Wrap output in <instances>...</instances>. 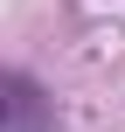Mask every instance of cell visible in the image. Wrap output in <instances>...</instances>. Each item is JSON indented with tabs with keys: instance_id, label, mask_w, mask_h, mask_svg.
<instances>
[{
	"instance_id": "obj_1",
	"label": "cell",
	"mask_w": 125,
	"mask_h": 132,
	"mask_svg": "<svg viewBox=\"0 0 125 132\" xmlns=\"http://www.w3.org/2000/svg\"><path fill=\"white\" fill-rule=\"evenodd\" d=\"M42 125H49V104H42V90L14 70V77H7V132H42Z\"/></svg>"
}]
</instances>
